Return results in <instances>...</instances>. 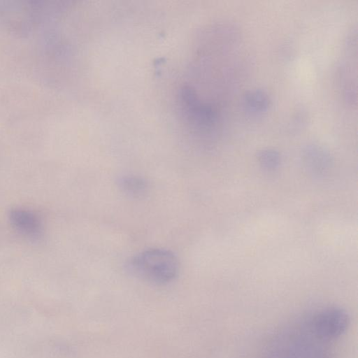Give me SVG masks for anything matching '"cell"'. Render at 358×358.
<instances>
[{"label": "cell", "instance_id": "6da1fadb", "mask_svg": "<svg viewBox=\"0 0 358 358\" xmlns=\"http://www.w3.org/2000/svg\"><path fill=\"white\" fill-rule=\"evenodd\" d=\"M126 268L131 275L145 281L166 284L176 278L180 264L173 252L163 248H149L128 259Z\"/></svg>", "mask_w": 358, "mask_h": 358}, {"label": "cell", "instance_id": "7a4b0ae2", "mask_svg": "<svg viewBox=\"0 0 358 358\" xmlns=\"http://www.w3.org/2000/svg\"><path fill=\"white\" fill-rule=\"evenodd\" d=\"M179 106L182 117L194 134L205 136L215 129L219 117L216 108L203 101L193 87H182L179 93Z\"/></svg>", "mask_w": 358, "mask_h": 358}, {"label": "cell", "instance_id": "3957f363", "mask_svg": "<svg viewBox=\"0 0 358 358\" xmlns=\"http://www.w3.org/2000/svg\"><path fill=\"white\" fill-rule=\"evenodd\" d=\"M350 317L346 310L338 307L322 310L313 320V330L322 339L330 340L342 335L348 328Z\"/></svg>", "mask_w": 358, "mask_h": 358}, {"label": "cell", "instance_id": "277c9868", "mask_svg": "<svg viewBox=\"0 0 358 358\" xmlns=\"http://www.w3.org/2000/svg\"><path fill=\"white\" fill-rule=\"evenodd\" d=\"M8 217L13 228L24 237L35 241L43 236L42 221L34 212L22 208H15L10 210Z\"/></svg>", "mask_w": 358, "mask_h": 358}, {"label": "cell", "instance_id": "5b68a950", "mask_svg": "<svg viewBox=\"0 0 358 358\" xmlns=\"http://www.w3.org/2000/svg\"><path fill=\"white\" fill-rule=\"evenodd\" d=\"M116 183L121 192L134 199L142 198L148 192V182L140 176L134 174L121 175L117 178Z\"/></svg>", "mask_w": 358, "mask_h": 358}, {"label": "cell", "instance_id": "8992f818", "mask_svg": "<svg viewBox=\"0 0 358 358\" xmlns=\"http://www.w3.org/2000/svg\"><path fill=\"white\" fill-rule=\"evenodd\" d=\"M243 106L252 115H259L266 112L271 105L268 94L259 89L246 92L243 96Z\"/></svg>", "mask_w": 358, "mask_h": 358}, {"label": "cell", "instance_id": "52a82bcc", "mask_svg": "<svg viewBox=\"0 0 358 358\" xmlns=\"http://www.w3.org/2000/svg\"><path fill=\"white\" fill-rule=\"evenodd\" d=\"M258 159L265 166H274L278 164L280 155L273 150L266 149L258 153Z\"/></svg>", "mask_w": 358, "mask_h": 358}]
</instances>
